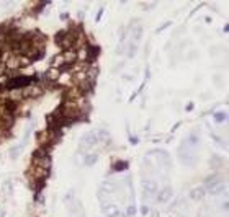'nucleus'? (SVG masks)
Returning <instances> with one entry per match:
<instances>
[{"label":"nucleus","mask_w":229,"mask_h":217,"mask_svg":"<svg viewBox=\"0 0 229 217\" xmlns=\"http://www.w3.org/2000/svg\"><path fill=\"white\" fill-rule=\"evenodd\" d=\"M95 136H97V142H102L103 145H106L110 142V136L106 131H98V132H95Z\"/></svg>","instance_id":"39448f33"},{"label":"nucleus","mask_w":229,"mask_h":217,"mask_svg":"<svg viewBox=\"0 0 229 217\" xmlns=\"http://www.w3.org/2000/svg\"><path fill=\"white\" fill-rule=\"evenodd\" d=\"M102 211H103V214L106 217H123L121 212H120V209L116 206H113V204H105Z\"/></svg>","instance_id":"7ed1b4c3"},{"label":"nucleus","mask_w":229,"mask_h":217,"mask_svg":"<svg viewBox=\"0 0 229 217\" xmlns=\"http://www.w3.org/2000/svg\"><path fill=\"white\" fill-rule=\"evenodd\" d=\"M201 193H205V188L201 186V188H196V190H193L191 191V198L193 199H200L201 198Z\"/></svg>","instance_id":"f8f14e48"},{"label":"nucleus","mask_w":229,"mask_h":217,"mask_svg":"<svg viewBox=\"0 0 229 217\" xmlns=\"http://www.w3.org/2000/svg\"><path fill=\"white\" fill-rule=\"evenodd\" d=\"M97 160H98V154H87L84 158V163L87 165V167H90V165H94Z\"/></svg>","instance_id":"1a4fd4ad"},{"label":"nucleus","mask_w":229,"mask_h":217,"mask_svg":"<svg viewBox=\"0 0 229 217\" xmlns=\"http://www.w3.org/2000/svg\"><path fill=\"white\" fill-rule=\"evenodd\" d=\"M98 54H100V47H97V46H89L87 47V57H89V61H94Z\"/></svg>","instance_id":"0eeeda50"},{"label":"nucleus","mask_w":229,"mask_h":217,"mask_svg":"<svg viewBox=\"0 0 229 217\" xmlns=\"http://www.w3.org/2000/svg\"><path fill=\"white\" fill-rule=\"evenodd\" d=\"M196 144H198V136H196V134H190L187 139H185V144H183V145L188 147V149H191V147H195Z\"/></svg>","instance_id":"423d86ee"},{"label":"nucleus","mask_w":229,"mask_h":217,"mask_svg":"<svg viewBox=\"0 0 229 217\" xmlns=\"http://www.w3.org/2000/svg\"><path fill=\"white\" fill-rule=\"evenodd\" d=\"M31 82H34L33 77H23V75H20V77H8V80H7V83H5L3 88H5V90L26 88V86L30 85Z\"/></svg>","instance_id":"f257e3e1"},{"label":"nucleus","mask_w":229,"mask_h":217,"mask_svg":"<svg viewBox=\"0 0 229 217\" xmlns=\"http://www.w3.org/2000/svg\"><path fill=\"white\" fill-rule=\"evenodd\" d=\"M128 168V163L126 162H116L113 165V170L114 171H123V170H126Z\"/></svg>","instance_id":"9b49d317"},{"label":"nucleus","mask_w":229,"mask_h":217,"mask_svg":"<svg viewBox=\"0 0 229 217\" xmlns=\"http://www.w3.org/2000/svg\"><path fill=\"white\" fill-rule=\"evenodd\" d=\"M155 191H157V185H155V181H144V194H146V199L149 198V196H152V194H155Z\"/></svg>","instance_id":"20e7f679"},{"label":"nucleus","mask_w":229,"mask_h":217,"mask_svg":"<svg viewBox=\"0 0 229 217\" xmlns=\"http://www.w3.org/2000/svg\"><path fill=\"white\" fill-rule=\"evenodd\" d=\"M3 131H5V127H3V124H2V122H0V136L3 134Z\"/></svg>","instance_id":"dca6fc26"},{"label":"nucleus","mask_w":229,"mask_h":217,"mask_svg":"<svg viewBox=\"0 0 229 217\" xmlns=\"http://www.w3.org/2000/svg\"><path fill=\"white\" fill-rule=\"evenodd\" d=\"M170 194H172V190L167 186L165 190H162V191L159 193V198H157V199H159L160 202H167V201L170 199Z\"/></svg>","instance_id":"6e6552de"},{"label":"nucleus","mask_w":229,"mask_h":217,"mask_svg":"<svg viewBox=\"0 0 229 217\" xmlns=\"http://www.w3.org/2000/svg\"><path fill=\"white\" fill-rule=\"evenodd\" d=\"M134 212H136V209H134V206L131 204L130 207H128V211H126V217H133V215H134Z\"/></svg>","instance_id":"2eb2a0df"},{"label":"nucleus","mask_w":229,"mask_h":217,"mask_svg":"<svg viewBox=\"0 0 229 217\" xmlns=\"http://www.w3.org/2000/svg\"><path fill=\"white\" fill-rule=\"evenodd\" d=\"M214 121H216V122H223V121H226V113H224V111L216 113V114H214Z\"/></svg>","instance_id":"4468645a"},{"label":"nucleus","mask_w":229,"mask_h":217,"mask_svg":"<svg viewBox=\"0 0 229 217\" xmlns=\"http://www.w3.org/2000/svg\"><path fill=\"white\" fill-rule=\"evenodd\" d=\"M95 144H97L95 132H89L80 139V150H90L92 147H95Z\"/></svg>","instance_id":"f03ea898"},{"label":"nucleus","mask_w":229,"mask_h":217,"mask_svg":"<svg viewBox=\"0 0 229 217\" xmlns=\"http://www.w3.org/2000/svg\"><path fill=\"white\" fill-rule=\"evenodd\" d=\"M224 188H226V186H224V183L221 181V183H218V186H213L210 191H211V194H214V196H218V194H221V193L224 191Z\"/></svg>","instance_id":"9d476101"},{"label":"nucleus","mask_w":229,"mask_h":217,"mask_svg":"<svg viewBox=\"0 0 229 217\" xmlns=\"http://www.w3.org/2000/svg\"><path fill=\"white\" fill-rule=\"evenodd\" d=\"M5 108L12 113V111H15V110H17V103H15L13 100H8V101H5Z\"/></svg>","instance_id":"ddd939ff"}]
</instances>
